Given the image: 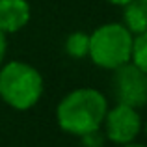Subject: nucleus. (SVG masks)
Wrapping results in <instances>:
<instances>
[{"instance_id":"nucleus-8","label":"nucleus","mask_w":147,"mask_h":147,"mask_svg":"<svg viewBox=\"0 0 147 147\" xmlns=\"http://www.w3.org/2000/svg\"><path fill=\"white\" fill-rule=\"evenodd\" d=\"M88 50H90V34L75 32L65 39V52H67V56L75 58V60L86 58Z\"/></svg>"},{"instance_id":"nucleus-11","label":"nucleus","mask_w":147,"mask_h":147,"mask_svg":"<svg viewBox=\"0 0 147 147\" xmlns=\"http://www.w3.org/2000/svg\"><path fill=\"white\" fill-rule=\"evenodd\" d=\"M6 50H7V41H6V34L0 30V63L4 61V56H6Z\"/></svg>"},{"instance_id":"nucleus-14","label":"nucleus","mask_w":147,"mask_h":147,"mask_svg":"<svg viewBox=\"0 0 147 147\" xmlns=\"http://www.w3.org/2000/svg\"><path fill=\"white\" fill-rule=\"evenodd\" d=\"M145 134H147V123H145Z\"/></svg>"},{"instance_id":"nucleus-6","label":"nucleus","mask_w":147,"mask_h":147,"mask_svg":"<svg viewBox=\"0 0 147 147\" xmlns=\"http://www.w3.org/2000/svg\"><path fill=\"white\" fill-rule=\"evenodd\" d=\"M30 4L26 0H0V30L4 34H15L30 21Z\"/></svg>"},{"instance_id":"nucleus-3","label":"nucleus","mask_w":147,"mask_h":147,"mask_svg":"<svg viewBox=\"0 0 147 147\" xmlns=\"http://www.w3.org/2000/svg\"><path fill=\"white\" fill-rule=\"evenodd\" d=\"M134 34L119 22H108L90 34V50L88 56L91 58L97 67L110 69L130 61L132 54Z\"/></svg>"},{"instance_id":"nucleus-9","label":"nucleus","mask_w":147,"mask_h":147,"mask_svg":"<svg viewBox=\"0 0 147 147\" xmlns=\"http://www.w3.org/2000/svg\"><path fill=\"white\" fill-rule=\"evenodd\" d=\"M130 61L138 65L144 73H147V30L142 34H136V37H134Z\"/></svg>"},{"instance_id":"nucleus-4","label":"nucleus","mask_w":147,"mask_h":147,"mask_svg":"<svg viewBox=\"0 0 147 147\" xmlns=\"http://www.w3.org/2000/svg\"><path fill=\"white\" fill-rule=\"evenodd\" d=\"M112 91L117 102L129 104L132 108H142L147 104V73H144L132 61L114 69Z\"/></svg>"},{"instance_id":"nucleus-12","label":"nucleus","mask_w":147,"mask_h":147,"mask_svg":"<svg viewBox=\"0 0 147 147\" xmlns=\"http://www.w3.org/2000/svg\"><path fill=\"white\" fill-rule=\"evenodd\" d=\"M106 2H110V4H114V6H125L129 0H106Z\"/></svg>"},{"instance_id":"nucleus-10","label":"nucleus","mask_w":147,"mask_h":147,"mask_svg":"<svg viewBox=\"0 0 147 147\" xmlns=\"http://www.w3.org/2000/svg\"><path fill=\"white\" fill-rule=\"evenodd\" d=\"M78 138L82 140L84 147H102L104 145V134L99 129H93V130H90V132L82 134Z\"/></svg>"},{"instance_id":"nucleus-5","label":"nucleus","mask_w":147,"mask_h":147,"mask_svg":"<svg viewBox=\"0 0 147 147\" xmlns=\"http://www.w3.org/2000/svg\"><path fill=\"white\" fill-rule=\"evenodd\" d=\"M102 123L106 138L117 145L134 142L142 130V115L138 108L121 102H117L112 110H106Z\"/></svg>"},{"instance_id":"nucleus-13","label":"nucleus","mask_w":147,"mask_h":147,"mask_svg":"<svg viewBox=\"0 0 147 147\" xmlns=\"http://www.w3.org/2000/svg\"><path fill=\"white\" fill-rule=\"evenodd\" d=\"M121 147H147L144 144H134V142H130V144H123Z\"/></svg>"},{"instance_id":"nucleus-2","label":"nucleus","mask_w":147,"mask_h":147,"mask_svg":"<svg viewBox=\"0 0 147 147\" xmlns=\"http://www.w3.org/2000/svg\"><path fill=\"white\" fill-rule=\"evenodd\" d=\"M43 95V76L26 61H9L0 69V99L15 110H30Z\"/></svg>"},{"instance_id":"nucleus-1","label":"nucleus","mask_w":147,"mask_h":147,"mask_svg":"<svg viewBox=\"0 0 147 147\" xmlns=\"http://www.w3.org/2000/svg\"><path fill=\"white\" fill-rule=\"evenodd\" d=\"M108 110V100L95 88H78L67 93L56 108V121L63 132L82 136L100 129Z\"/></svg>"},{"instance_id":"nucleus-7","label":"nucleus","mask_w":147,"mask_h":147,"mask_svg":"<svg viewBox=\"0 0 147 147\" xmlns=\"http://www.w3.org/2000/svg\"><path fill=\"white\" fill-rule=\"evenodd\" d=\"M123 24L136 36L147 30V0H129L123 6Z\"/></svg>"}]
</instances>
